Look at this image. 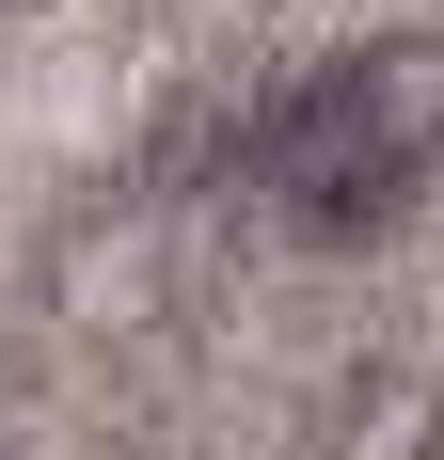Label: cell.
Instances as JSON below:
<instances>
[{
	"label": "cell",
	"instance_id": "1",
	"mask_svg": "<svg viewBox=\"0 0 444 460\" xmlns=\"http://www.w3.org/2000/svg\"><path fill=\"white\" fill-rule=\"evenodd\" d=\"M254 159H270V190H286L317 238H350V223H381V207H397V159L365 143V111H350V80H333V64H317V80L270 111Z\"/></svg>",
	"mask_w": 444,
	"mask_h": 460
},
{
	"label": "cell",
	"instance_id": "3",
	"mask_svg": "<svg viewBox=\"0 0 444 460\" xmlns=\"http://www.w3.org/2000/svg\"><path fill=\"white\" fill-rule=\"evenodd\" d=\"M333 80H350L365 143H381L397 175H429V159H444V32H365Z\"/></svg>",
	"mask_w": 444,
	"mask_h": 460
},
{
	"label": "cell",
	"instance_id": "4",
	"mask_svg": "<svg viewBox=\"0 0 444 460\" xmlns=\"http://www.w3.org/2000/svg\"><path fill=\"white\" fill-rule=\"evenodd\" d=\"M317 460H444V366H350L317 397Z\"/></svg>",
	"mask_w": 444,
	"mask_h": 460
},
{
	"label": "cell",
	"instance_id": "2",
	"mask_svg": "<svg viewBox=\"0 0 444 460\" xmlns=\"http://www.w3.org/2000/svg\"><path fill=\"white\" fill-rule=\"evenodd\" d=\"M48 318L64 333H159L175 318V238H159V207H80V223L48 238Z\"/></svg>",
	"mask_w": 444,
	"mask_h": 460
}]
</instances>
